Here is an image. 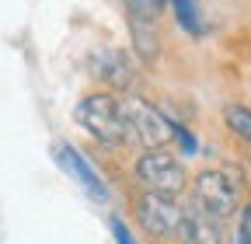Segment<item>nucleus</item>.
<instances>
[{"mask_svg":"<svg viewBox=\"0 0 251 244\" xmlns=\"http://www.w3.org/2000/svg\"><path fill=\"white\" fill-rule=\"evenodd\" d=\"M77 126L87 129L94 140H101L105 146H126L129 143V129H126V119H122V105L115 95L108 91H98V95H87L77 101L74 108Z\"/></svg>","mask_w":251,"mask_h":244,"instance_id":"f257e3e1","label":"nucleus"},{"mask_svg":"<svg viewBox=\"0 0 251 244\" xmlns=\"http://www.w3.org/2000/svg\"><path fill=\"white\" fill-rule=\"evenodd\" d=\"M192 192H196L199 213L213 220H227L241 206V178L234 174V168H209V171H199Z\"/></svg>","mask_w":251,"mask_h":244,"instance_id":"f03ea898","label":"nucleus"},{"mask_svg":"<svg viewBox=\"0 0 251 244\" xmlns=\"http://www.w3.org/2000/svg\"><path fill=\"white\" fill-rule=\"evenodd\" d=\"M119 105H122L126 129H129V143H140L147 150H164L171 143V119L161 108H153L147 98H136V95L119 98Z\"/></svg>","mask_w":251,"mask_h":244,"instance_id":"7ed1b4c3","label":"nucleus"},{"mask_svg":"<svg viewBox=\"0 0 251 244\" xmlns=\"http://www.w3.org/2000/svg\"><path fill=\"white\" fill-rule=\"evenodd\" d=\"M136 181L147 192H161V195H178L188 185V174L181 168V161L168 150H143L136 161Z\"/></svg>","mask_w":251,"mask_h":244,"instance_id":"20e7f679","label":"nucleus"},{"mask_svg":"<svg viewBox=\"0 0 251 244\" xmlns=\"http://www.w3.org/2000/svg\"><path fill=\"white\" fill-rule=\"evenodd\" d=\"M185 213L188 209H181L175 195H161V192H143L140 202H136L140 227L150 230L153 237H175V234H181Z\"/></svg>","mask_w":251,"mask_h":244,"instance_id":"39448f33","label":"nucleus"},{"mask_svg":"<svg viewBox=\"0 0 251 244\" xmlns=\"http://www.w3.org/2000/svg\"><path fill=\"white\" fill-rule=\"evenodd\" d=\"M56 164L63 168V171H67L74 181H77V185L94 199V202H105L108 199V189H105V181H101V174L98 171H94V164L80 154V150L77 146H70V143H59L56 146Z\"/></svg>","mask_w":251,"mask_h":244,"instance_id":"423d86ee","label":"nucleus"},{"mask_svg":"<svg viewBox=\"0 0 251 244\" xmlns=\"http://www.w3.org/2000/svg\"><path fill=\"white\" fill-rule=\"evenodd\" d=\"M181 244H230L224 220H213L206 213L192 209L185 213V223H181Z\"/></svg>","mask_w":251,"mask_h":244,"instance_id":"0eeeda50","label":"nucleus"},{"mask_svg":"<svg viewBox=\"0 0 251 244\" xmlns=\"http://www.w3.org/2000/svg\"><path fill=\"white\" fill-rule=\"evenodd\" d=\"M91 70H94V77L105 80L108 87H129V80H133V59L126 56L122 49H108V52L94 56Z\"/></svg>","mask_w":251,"mask_h":244,"instance_id":"6e6552de","label":"nucleus"},{"mask_svg":"<svg viewBox=\"0 0 251 244\" xmlns=\"http://www.w3.org/2000/svg\"><path fill=\"white\" fill-rule=\"evenodd\" d=\"M168 4H171V11H175V21H178L181 32L196 35V39L206 32V24H202V14H199V4H196V0H168Z\"/></svg>","mask_w":251,"mask_h":244,"instance_id":"1a4fd4ad","label":"nucleus"},{"mask_svg":"<svg viewBox=\"0 0 251 244\" xmlns=\"http://www.w3.org/2000/svg\"><path fill=\"white\" fill-rule=\"evenodd\" d=\"M224 122L241 136V140H248L251 143V108H244V105H227L224 108Z\"/></svg>","mask_w":251,"mask_h":244,"instance_id":"9d476101","label":"nucleus"},{"mask_svg":"<svg viewBox=\"0 0 251 244\" xmlns=\"http://www.w3.org/2000/svg\"><path fill=\"white\" fill-rule=\"evenodd\" d=\"M129 24H133V35H136V52H140L143 59H153V52H157V39H153V28H150V21L129 18Z\"/></svg>","mask_w":251,"mask_h":244,"instance_id":"9b49d317","label":"nucleus"},{"mask_svg":"<svg viewBox=\"0 0 251 244\" xmlns=\"http://www.w3.org/2000/svg\"><path fill=\"white\" fill-rule=\"evenodd\" d=\"M168 7V0H129V18H140V21H153Z\"/></svg>","mask_w":251,"mask_h":244,"instance_id":"f8f14e48","label":"nucleus"},{"mask_svg":"<svg viewBox=\"0 0 251 244\" xmlns=\"http://www.w3.org/2000/svg\"><path fill=\"white\" fill-rule=\"evenodd\" d=\"M237 244H251V202L241 213V223H237Z\"/></svg>","mask_w":251,"mask_h":244,"instance_id":"ddd939ff","label":"nucleus"},{"mask_svg":"<svg viewBox=\"0 0 251 244\" xmlns=\"http://www.w3.org/2000/svg\"><path fill=\"white\" fill-rule=\"evenodd\" d=\"M112 234H115V244H136V237H133V230L126 227L119 217H112Z\"/></svg>","mask_w":251,"mask_h":244,"instance_id":"4468645a","label":"nucleus"}]
</instances>
